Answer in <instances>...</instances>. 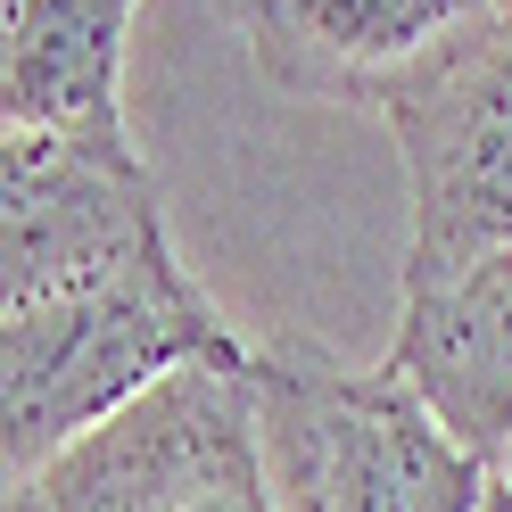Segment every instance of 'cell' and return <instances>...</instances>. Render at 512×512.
<instances>
[{
	"instance_id": "6da1fadb",
	"label": "cell",
	"mask_w": 512,
	"mask_h": 512,
	"mask_svg": "<svg viewBox=\"0 0 512 512\" xmlns=\"http://www.w3.org/2000/svg\"><path fill=\"white\" fill-rule=\"evenodd\" d=\"M248 405L273 512H479L488 463L397 364L356 372L314 339L248 347Z\"/></svg>"
},
{
	"instance_id": "7a4b0ae2",
	"label": "cell",
	"mask_w": 512,
	"mask_h": 512,
	"mask_svg": "<svg viewBox=\"0 0 512 512\" xmlns=\"http://www.w3.org/2000/svg\"><path fill=\"white\" fill-rule=\"evenodd\" d=\"M232 347L240 331L190 281L174 240L108 281L0 314V463L34 479L108 413H124L149 380L199 356H232Z\"/></svg>"
},
{
	"instance_id": "3957f363",
	"label": "cell",
	"mask_w": 512,
	"mask_h": 512,
	"mask_svg": "<svg viewBox=\"0 0 512 512\" xmlns=\"http://www.w3.org/2000/svg\"><path fill=\"white\" fill-rule=\"evenodd\" d=\"M34 512H273L248 405V339L166 380L34 471Z\"/></svg>"
},
{
	"instance_id": "277c9868",
	"label": "cell",
	"mask_w": 512,
	"mask_h": 512,
	"mask_svg": "<svg viewBox=\"0 0 512 512\" xmlns=\"http://www.w3.org/2000/svg\"><path fill=\"white\" fill-rule=\"evenodd\" d=\"M380 124L405 157V290L512 248V0L397 91Z\"/></svg>"
},
{
	"instance_id": "5b68a950",
	"label": "cell",
	"mask_w": 512,
	"mask_h": 512,
	"mask_svg": "<svg viewBox=\"0 0 512 512\" xmlns=\"http://www.w3.org/2000/svg\"><path fill=\"white\" fill-rule=\"evenodd\" d=\"M166 240L174 232L133 149V124L116 133L9 124L0 133V314L108 281Z\"/></svg>"
},
{
	"instance_id": "8992f818",
	"label": "cell",
	"mask_w": 512,
	"mask_h": 512,
	"mask_svg": "<svg viewBox=\"0 0 512 512\" xmlns=\"http://www.w3.org/2000/svg\"><path fill=\"white\" fill-rule=\"evenodd\" d=\"M504 0H240V34L265 83L331 108H389Z\"/></svg>"
},
{
	"instance_id": "52a82bcc",
	"label": "cell",
	"mask_w": 512,
	"mask_h": 512,
	"mask_svg": "<svg viewBox=\"0 0 512 512\" xmlns=\"http://www.w3.org/2000/svg\"><path fill=\"white\" fill-rule=\"evenodd\" d=\"M389 364L488 471H512V248L405 290Z\"/></svg>"
},
{
	"instance_id": "ba28073f",
	"label": "cell",
	"mask_w": 512,
	"mask_h": 512,
	"mask_svg": "<svg viewBox=\"0 0 512 512\" xmlns=\"http://www.w3.org/2000/svg\"><path fill=\"white\" fill-rule=\"evenodd\" d=\"M141 0H17L9 34V124H124V50Z\"/></svg>"
},
{
	"instance_id": "9c48e42d",
	"label": "cell",
	"mask_w": 512,
	"mask_h": 512,
	"mask_svg": "<svg viewBox=\"0 0 512 512\" xmlns=\"http://www.w3.org/2000/svg\"><path fill=\"white\" fill-rule=\"evenodd\" d=\"M9 34H17V0H0V133H9Z\"/></svg>"
},
{
	"instance_id": "30bf717a",
	"label": "cell",
	"mask_w": 512,
	"mask_h": 512,
	"mask_svg": "<svg viewBox=\"0 0 512 512\" xmlns=\"http://www.w3.org/2000/svg\"><path fill=\"white\" fill-rule=\"evenodd\" d=\"M0 512H34V479H17L9 463H0Z\"/></svg>"
},
{
	"instance_id": "8fae6325",
	"label": "cell",
	"mask_w": 512,
	"mask_h": 512,
	"mask_svg": "<svg viewBox=\"0 0 512 512\" xmlns=\"http://www.w3.org/2000/svg\"><path fill=\"white\" fill-rule=\"evenodd\" d=\"M479 512H512V471H488V504Z\"/></svg>"
},
{
	"instance_id": "7c38bea8",
	"label": "cell",
	"mask_w": 512,
	"mask_h": 512,
	"mask_svg": "<svg viewBox=\"0 0 512 512\" xmlns=\"http://www.w3.org/2000/svg\"><path fill=\"white\" fill-rule=\"evenodd\" d=\"M223 17H240V0H223Z\"/></svg>"
}]
</instances>
